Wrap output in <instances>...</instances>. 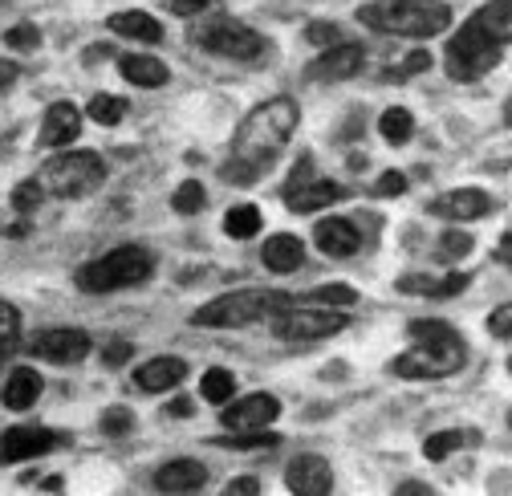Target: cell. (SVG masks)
<instances>
[{"label": "cell", "mask_w": 512, "mask_h": 496, "mask_svg": "<svg viewBox=\"0 0 512 496\" xmlns=\"http://www.w3.org/2000/svg\"><path fill=\"white\" fill-rule=\"evenodd\" d=\"M423 70H431V53L427 49H411L403 61H395V66L387 70V82H403V78L423 74Z\"/></svg>", "instance_id": "d6a6232c"}, {"label": "cell", "mask_w": 512, "mask_h": 496, "mask_svg": "<svg viewBox=\"0 0 512 496\" xmlns=\"http://www.w3.org/2000/svg\"><path fill=\"white\" fill-rule=\"evenodd\" d=\"M378 135L387 139V143H407L415 135V114L407 106H391V110H382L378 118Z\"/></svg>", "instance_id": "484cf974"}, {"label": "cell", "mask_w": 512, "mask_h": 496, "mask_svg": "<svg viewBox=\"0 0 512 496\" xmlns=\"http://www.w3.org/2000/svg\"><path fill=\"white\" fill-rule=\"evenodd\" d=\"M374 192L378 196H403L407 192V175L403 171H382L378 183H374Z\"/></svg>", "instance_id": "ab89813d"}, {"label": "cell", "mask_w": 512, "mask_h": 496, "mask_svg": "<svg viewBox=\"0 0 512 496\" xmlns=\"http://www.w3.org/2000/svg\"><path fill=\"white\" fill-rule=\"evenodd\" d=\"M183 379H187V362H183V358H171V354H159V358H151V362H143V366L135 370V383H139L143 391H151V395L171 391V387L183 383Z\"/></svg>", "instance_id": "d6986e66"}, {"label": "cell", "mask_w": 512, "mask_h": 496, "mask_svg": "<svg viewBox=\"0 0 512 496\" xmlns=\"http://www.w3.org/2000/svg\"><path fill=\"white\" fill-rule=\"evenodd\" d=\"M82 135V110L74 102H53L41 122V147H70Z\"/></svg>", "instance_id": "ac0fdd59"}, {"label": "cell", "mask_w": 512, "mask_h": 496, "mask_svg": "<svg viewBox=\"0 0 512 496\" xmlns=\"http://www.w3.org/2000/svg\"><path fill=\"white\" fill-rule=\"evenodd\" d=\"M224 492H261V480H256V476H236V480H228L224 484Z\"/></svg>", "instance_id": "f6af8a7d"}, {"label": "cell", "mask_w": 512, "mask_h": 496, "mask_svg": "<svg viewBox=\"0 0 512 496\" xmlns=\"http://www.w3.org/2000/svg\"><path fill=\"white\" fill-rule=\"evenodd\" d=\"M305 301H317V305H334V309H346V305H354L358 301V293L350 289V285H322V289H313Z\"/></svg>", "instance_id": "836d02e7"}, {"label": "cell", "mask_w": 512, "mask_h": 496, "mask_svg": "<svg viewBox=\"0 0 512 496\" xmlns=\"http://www.w3.org/2000/svg\"><path fill=\"white\" fill-rule=\"evenodd\" d=\"M281 415V403L277 395H265V391H256V395H244V399H228L220 419L228 431H269V423Z\"/></svg>", "instance_id": "8fae6325"}, {"label": "cell", "mask_w": 512, "mask_h": 496, "mask_svg": "<svg viewBox=\"0 0 512 496\" xmlns=\"http://www.w3.org/2000/svg\"><path fill=\"white\" fill-rule=\"evenodd\" d=\"M350 326V318L334 305H317V301H305V297H293L285 309L269 318V330L281 338V342H322V338H334Z\"/></svg>", "instance_id": "ba28073f"}, {"label": "cell", "mask_w": 512, "mask_h": 496, "mask_svg": "<svg viewBox=\"0 0 512 496\" xmlns=\"http://www.w3.org/2000/svg\"><path fill=\"white\" fill-rule=\"evenodd\" d=\"M508 29H512L508 0H492L480 13H472L464 21V29L447 41V53H443V66L452 74V82H476V78L492 74L504 61Z\"/></svg>", "instance_id": "7a4b0ae2"}, {"label": "cell", "mask_w": 512, "mask_h": 496, "mask_svg": "<svg viewBox=\"0 0 512 496\" xmlns=\"http://www.w3.org/2000/svg\"><path fill=\"white\" fill-rule=\"evenodd\" d=\"M151 273H155L151 248H143V244H122V248H114V253H106V257H98V261H86L74 281H78L82 293H118V289L143 285Z\"/></svg>", "instance_id": "8992f818"}, {"label": "cell", "mask_w": 512, "mask_h": 496, "mask_svg": "<svg viewBox=\"0 0 512 496\" xmlns=\"http://www.w3.org/2000/svg\"><path fill=\"white\" fill-rule=\"evenodd\" d=\"M17 82V61H9V57H0V90H9Z\"/></svg>", "instance_id": "bcb514c9"}, {"label": "cell", "mask_w": 512, "mask_h": 496, "mask_svg": "<svg viewBox=\"0 0 512 496\" xmlns=\"http://www.w3.org/2000/svg\"><path fill=\"white\" fill-rule=\"evenodd\" d=\"M29 354H37L41 362H82L90 354V334L86 330H74V326H57V330H41L33 342H29Z\"/></svg>", "instance_id": "30bf717a"}, {"label": "cell", "mask_w": 512, "mask_h": 496, "mask_svg": "<svg viewBox=\"0 0 512 496\" xmlns=\"http://www.w3.org/2000/svg\"><path fill=\"white\" fill-rule=\"evenodd\" d=\"M208 484V468L200 460H171L155 472V488L163 492H196Z\"/></svg>", "instance_id": "44dd1931"}, {"label": "cell", "mask_w": 512, "mask_h": 496, "mask_svg": "<svg viewBox=\"0 0 512 496\" xmlns=\"http://www.w3.org/2000/svg\"><path fill=\"white\" fill-rule=\"evenodd\" d=\"M358 21L387 37L431 41L452 25V9L443 0H370V5L358 9Z\"/></svg>", "instance_id": "277c9868"}, {"label": "cell", "mask_w": 512, "mask_h": 496, "mask_svg": "<svg viewBox=\"0 0 512 496\" xmlns=\"http://www.w3.org/2000/svg\"><path fill=\"white\" fill-rule=\"evenodd\" d=\"M37 395H41V375H37V370H29V366H17L13 375H9V383H5V391H0L5 407H13V411L33 407Z\"/></svg>", "instance_id": "d4e9b609"}, {"label": "cell", "mask_w": 512, "mask_h": 496, "mask_svg": "<svg viewBox=\"0 0 512 496\" xmlns=\"http://www.w3.org/2000/svg\"><path fill=\"white\" fill-rule=\"evenodd\" d=\"M131 354H135L131 342H126V338H114V342L102 350V362H106V366H122V362H131Z\"/></svg>", "instance_id": "7bdbcfd3"}, {"label": "cell", "mask_w": 512, "mask_h": 496, "mask_svg": "<svg viewBox=\"0 0 512 496\" xmlns=\"http://www.w3.org/2000/svg\"><path fill=\"white\" fill-rule=\"evenodd\" d=\"M5 45L17 49V53H29V49L41 45V33H37V25H13V29L5 33Z\"/></svg>", "instance_id": "8d00e7d4"}, {"label": "cell", "mask_w": 512, "mask_h": 496, "mask_svg": "<svg viewBox=\"0 0 512 496\" xmlns=\"http://www.w3.org/2000/svg\"><path fill=\"white\" fill-rule=\"evenodd\" d=\"M285 484H289V492H301V496H326L334 488V468H330L326 456L305 452V456H297L289 464Z\"/></svg>", "instance_id": "5bb4252c"}, {"label": "cell", "mask_w": 512, "mask_h": 496, "mask_svg": "<svg viewBox=\"0 0 512 496\" xmlns=\"http://www.w3.org/2000/svg\"><path fill=\"white\" fill-rule=\"evenodd\" d=\"M342 196H346L342 183L313 175V179H305V183H297V188L285 192V204H289V212H301L305 216V212H317V208H334Z\"/></svg>", "instance_id": "e0dca14e"}, {"label": "cell", "mask_w": 512, "mask_h": 496, "mask_svg": "<svg viewBox=\"0 0 512 496\" xmlns=\"http://www.w3.org/2000/svg\"><path fill=\"white\" fill-rule=\"evenodd\" d=\"M362 66H366V49L342 41V45H330L322 57L313 61L309 78H317V82H346V78H354Z\"/></svg>", "instance_id": "9a60e30c"}, {"label": "cell", "mask_w": 512, "mask_h": 496, "mask_svg": "<svg viewBox=\"0 0 512 496\" xmlns=\"http://www.w3.org/2000/svg\"><path fill=\"white\" fill-rule=\"evenodd\" d=\"M407 334H411V350L391 362V375H399V379H447V375H456V370H464L468 346L452 322L415 318L407 326Z\"/></svg>", "instance_id": "3957f363"}, {"label": "cell", "mask_w": 512, "mask_h": 496, "mask_svg": "<svg viewBox=\"0 0 512 496\" xmlns=\"http://www.w3.org/2000/svg\"><path fill=\"white\" fill-rule=\"evenodd\" d=\"M196 45L204 49V53H216V57H228V61H256L265 49H269V41L256 33V29H248V25H240V21H208L200 33H196Z\"/></svg>", "instance_id": "9c48e42d"}, {"label": "cell", "mask_w": 512, "mask_h": 496, "mask_svg": "<svg viewBox=\"0 0 512 496\" xmlns=\"http://www.w3.org/2000/svg\"><path fill=\"white\" fill-rule=\"evenodd\" d=\"M167 411H175V415H191V399H183V395H179V399H175Z\"/></svg>", "instance_id": "c3c4849f"}, {"label": "cell", "mask_w": 512, "mask_h": 496, "mask_svg": "<svg viewBox=\"0 0 512 496\" xmlns=\"http://www.w3.org/2000/svg\"><path fill=\"white\" fill-rule=\"evenodd\" d=\"M118 74L131 86H139V90H159L171 78V70L163 66L159 57H151V53H126V57H118Z\"/></svg>", "instance_id": "ffe728a7"}, {"label": "cell", "mask_w": 512, "mask_h": 496, "mask_svg": "<svg viewBox=\"0 0 512 496\" xmlns=\"http://www.w3.org/2000/svg\"><path fill=\"white\" fill-rule=\"evenodd\" d=\"M472 248H476V240H472V232H464V228H447V232L439 236V257H443V261H464Z\"/></svg>", "instance_id": "1f68e13d"}, {"label": "cell", "mask_w": 512, "mask_h": 496, "mask_svg": "<svg viewBox=\"0 0 512 496\" xmlns=\"http://www.w3.org/2000/svg\"><path fill=\"white\" fill-rule=\"evenodd\" d=\"M41 200H45V192H41L37 179H25V183H17V188H13V208H21V212L41 208Z\"/></svg>", "instance_id": "e575fe53"}, {"label": "cell", "mask_w": 512, "mask_h": 496, "mask_svg": "<svg viewBox=\"0 0 512 496\" xmlns=\"http://www.w3.org/2000/svg\"><path fill=\"white\" fill-rule=\"evenodd\" d=\"M488 330H492V338H500V342L512 338V305H500V309H496V314L488 318Z\"/></svg>", "instance_id": "b9f144b4"}, {"label": "cell", "mask_w": 512, "mask_h": 496, "mask_svg": "<svg viewBox=\"0 0 512 496\" xmlns=\"http://www.w3.org/2000/svg\"><path fill=\"white\" fill-rule=\"evenodd\" d=\"M37 183L45 196H57V200H86L94 196L102 183H106V163L102 155L94 151H61L53 155L41 171H37Z\"/></svg>", "instance_id": "52a82bcc"}, {"label": "cell", "mask_w": 512, "mask_h": 496, "mask_svg": "<svg viewBox=\"0 0 512 496\" xmlns=\"http://www.w3.org/2000/svg\"><path fill=\"white\" fill-rule=\"evenodd\" d=\"M86 118H94L98 127H118V122L126 118V98H118V94H94L90 106H86Z\"/></svg>", "instance_id": "4316f807"}, {"label": "cell", "mask_w": 512, "mask_h": 496, "mask_svg": "<svg viewBox=\"0 0 512 496\" xmlns=\"http://www.w3.org/2000/svg\"><path fill=\"white\" fill-rule=\"evenodd\" d=\"M110 33L131 37V41H139V45H155V41H163V25H159L151 13H139V9L114 13V17H110Z\"/></svg>", "instance_id": "603a6c76"}, {"label": "cell", "mask_w": 512, "mask_h": 496, "mask_svg": "<svg viewBox=\"0 0 512 496\" xmlns=\"http://www.w3.org/2000/svg\"><path fill=\"white\" fill-rule=\"evenodd\" d=\"M305 37H309V45L330 49L334 41H342V29H338V25H330V21H313V25L305 29Z\"/></svg>", "instance_id": "f35d334b"}, {"label": "cell", "mask_w": 512, "mask_h": 496, "mask_svg": "<svg viewBox=\"0 0 512 496\" xmlns=\"http://www.w3.org/2000/svg\"><path fill=\"white\" fill-rule=\"evenodd\" d=\"M216 5V0H171V13L175 17H200V13H208Z\"/></svg>", "instance_id": "ee69618b"}, {"label": "cell", "mask_w": 512, "mask_h": 496, "mask_svg": "<svg viewBox=\"0 0 512 496\" xmlns=\"http://www.w3.org/2000/svg\"><path fill=\"white\" fill-rule=\"evenodd\" d=\"M224 232L236 236V240L256 236V232H261V212H256L252 204H236V208L224 216Z\"/></svg>", "instance_id": "f1b7e54d"}, {"label": "cell", "mask_w": 512, "mask_h": 496, "mask_svg": "<svg viewBox=\"0 0 512 496\" xmlns=\"http://www.w3.org/2000/svg\"><path fill=\"white\" fill-rule=\"evenodd\" d=\"M0 338H21V314L13 301H0Z\"/></svg>", "instance_id": "60d3db41"}, {"label": "cell", "mask_w": 512, "mask_h": 496, "mask_svg": "<svg viewBox=\"0 0 512 496\" xmlns=\"http://www.w3.org/2000/svg\"><path fill=\"white\" fill-rule=\"evenodd\" d=\"M131 427H135V415L126 411V407H110L102 415V431H106V436H131Z\"/></svg>", "instance_id": "d590c367"}, {"label": "cell", "mask_w": 512, "mask_h": 496, "mask_svg": "<svg viewBox=\"0 0 512 496\" xmlns=\"http://www.w3.org/2000/svg\"><path fill=\"white\" fill-rule=\"evenodd\" d=\"M399 492H423V496H431V484H415V480H407V484H399Z\"/></svg>", "instance_id": "681fc988"}, {"label": "cell", "mask_w": 512, "mask_h": 496, "mask_svg": "<svg viewBox=\"0 0 512 496\" xmlns=\"http://www.w3.org/2000/svg\"><path fill=\"white\" fill-rule=\"evenodd\" d=\"M293 297L281 289H236L220 293L208 305H200L191 314V326H212V330H244L256 322H269L277 309H285Z\"/></svg>", "instance_id": "5b68a950"}, {"label": "cell", "mask_w": 512, "mask_h": 496, "mask_svg": "<svg viewBox=\"0 0 512 496\" xmlns=\"http://www.w3.org/2000/svg\"><path fill=\"white\" fill-rule=\"evenodd\" d=\"M313 244L322 248L326 257L342 261V257H354L358 248H362V232L346 216H326V220L313 224Z\"/></svg>", "instance_id": "2e32d148"}, {"label": "cell", "mask_w": 512, "mask_h": 496, "mask_svg": "<svg viewBox=\"0 0 512 496\" xmlns=\"http://www.w3.org/2000/svg\"><path fill=\"white\" fill-rule=\"evenodd\" d=\"M204 204H208V192H204L200 179H183L175 188V196H171V208L179 216H196V212H204Z\"/></svg>", "instance_id": "83f0119b"}, {"label": "cell", "mask_w": 512, "mask_h": 496, "mask_svg": "<svg viewBox=\"0 0 512 496\" xmlns=\"http://www.w3.org/2000/svg\"><path fill=\"white\" fill-rule=\"evenodd\" d=\"M200 391H204V399H208V403H228V399L236 395V379L228 375L224 366H212V370H204Z\"/></svg>", "instance_id": "f546056e"}, {"label": "cell", "mask_w": 512, "mask_h": 496, "mask_svg": "<svg viewBox=\"0 0 512 496\" xmlns=\"http://www.w3.org/2000/svg\"><path fill=\"white\" fill-rule=\"evenodd\" d=\"M57 444H61L57 431H49V427H9L5 440H0V460H5V464H21V460H33V456L53 452Z\"/></svg>", "instance_id": "7c38bea8"}, {"label": "cell", "mask_w": 512, "mask_h": 496, "mask_svg": "<svg viewBox=\"0 0 512 496\" xmlns=\"http://www.w3.org/2000/svg\"><path fill=\"white\" fill-rule=\"evenodd\" d=\"M468 285V273H447V277H435V273H407L399 281V293H419V297H452Z\"/></svg>", "instance_id": "cb8c5ba5"}, {"label": "cell", "mask_w": 512, "mask_h": 496, "mask_svg": "<svg viewBox=\"0 0 512 496\" xmlns=\"http://www.w3.org/2000/svg\"><path fill=\"white\" fill-rule=\"evenodd\" d=\"M492 208H496L492 196L480 192V188H456V192H443V196L431 200V216H439V220H460V224H464V220H484Z\"/></svg>", "instance_id": "4fadbf2b"}, {"label": "cell", "mask_w": 512, "mask_h": 496, "mask_svg": "<svg viewBox=\"0 0 512 496\" xmlns=\"http://www.w3.org/2000/svg\"><path fill=\"white\" fill-rule=\"evenodd\" d=\"M261 261H265L273 273H293V269L305 261V244H301V236H293V232H277V236L265 240Z\"/></svg>", "instance_id": "7402d4cb"}, {"label": "cell", "mask_w": 512, "mask_h": 496, "mask_svg": "<svg viewBox=\"0 0 512 496\" xmlns=\"http://www.w3.org/2000/svg\"><path fill=\"white\" fill-rule=\"evenodd\" d=\"M281 436H261V431H240V436H228V440H216L220 448H273Z\"/></svg>", "instance_id": "74e56055"}, {"label": "cell", "mask_w": 512, "mask_h": 496, "mask_svg": "<svg viewBox=\"0 0 512 496\" xmlns=\"http://www.w3.org/2000/svg\"><path fill=\"white\" fill-rule=\"evenodd\" d=\"M21 350V338H0V370L13 362V354Z\"/></svg>", "instance_id": "7dc6e473"}, {"label": "cell", "mask_w": 512, "mask_h": 496, "mask_svg": "<svg viewBox=\"0 0 512 496\" xmlns=\"http://www.w3.org/2000/svg\"><path fill=\"white\" fill-rule=\"evenodd\" d=\"M472 440V431H435V436L423 444V456L427 460H443V456H452L456 448H464Z\"/></svg>", "instance_id": "4dcf8cb0"}, {"label": "cell", "mask_w": 512, "mask_h": 496, "mask_svg": "<svg viewBox=\"0 0 512 496\" xmlns=\"http://www.w3.org/2000/svg\"><path fill=\"white\" fill-rule=\"evenodd\" d=\"M301 122V110L293 98H269L256 110H248V118L240 122V131L232 135V159L224 163V179L228 183H256L285 151V143L293 139Z\"/></svg>", "instance_id": "6da1fadb"}]
</instances>
